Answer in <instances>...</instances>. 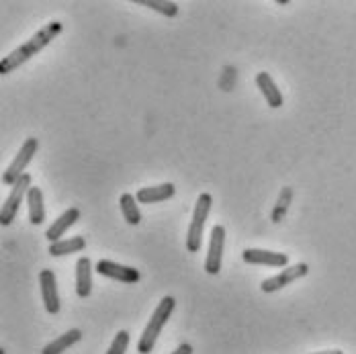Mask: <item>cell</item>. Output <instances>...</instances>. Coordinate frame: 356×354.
I'll use <instances>...</instances> for the list:
<instances>
[{
  "label": "cell",
  "mask_w": 356,
  "mask_h": 354,
  "mask_svg": "<svg viewBox=\"0 0 356 354\" xmlns=\"http://www.w3.org/2000/svg\"><path fill=\"white\" fill-rule=\"evenodd\" d=\"M127 346H129V332L121 330V332L115 334V340L111 342V346H108V351L105 354H125Z\"/></svg>",
  "instance_id": "44dd1931"
},
{
  "label": "cell",
  "mask_w": 356,
  "mask_h": 354,
  "mask_svg": "<svg viewBox=\"0 0 356 354\" xmlns=\"http://www.w3.org/2000/svg\"><path fill=\"white\" fill-rule=\"evenodd\" d=\"M80 340H82V332H80L78 328H74V330H68L66 334L58 336L56 340H51L49 344H45V346H43V351H41V354L66 353L72 344H76V342H80Z\"/></svg>",
  "instance_id": "9a60e30c"
},
{
  "label": "cell",
  "mask_w": 356,
  "mask_h": 354,
  "mask_svg": "<svg viewBox=\"0 0 356 354\" xmlns=\"http://www.w3.org/2000/svg\"><path fill=\"white\" fill-rule=\"evenodd\" d=\"M80 219V209L78 207H70V209H66V211L62 213L49 227H47V232H45V238L54 244V242H60V238L70 230L72 225L76 223Z\"/></svg>",
  "instance_id": "4fadbf2b"
},
{
  "label": "cell",
  "mask_w": 356,
  "mask_h": 354,
  "mask_svg": "<svg viewBox=\"0 0 356 354\" xmlns=\"http://www.w3.org/2000/svg\"><path fill=\"white\" fill-rule=\"evenodd\" d=\"M307 273H309V264H305V262H299V264H295V266H286L285 271H281L279 275H275V277H270V279L262 281L260 289H262L264 293L281 291L283 287L291 284L293 281L307 277Z\"/></svg>",
  "instance_id": "52a82bcc"
},
{
  "label": "cell",
  "mask_w": 356,
  "mask_h": 354,
  "mask_svg": "<svg viewBox=\"0 0 356 354\" xmlns=\"http://www.w3.org/2000/svg\"><path fill=\"white\" fill-rule=\"evenodd\" d=\"M291 199H293V188L291 186H283L281 193H279V199H277V205L273 209V223H281L286 217V211H289V205H291Z\"/></svg>",
  "instance_id": "d6986e66"
},
{
  "label": "cell",
  "mask_w": 356,
  "mask_h": 354,
  "mask_svg": "<svg viewBox=\"0 0 356 354\" xmlns=\"http://www.w3.org/2000/svg\"><path fill=\"white\" fill-rule=\"evenodd\" d=\"M175 307H177V299H175V297H170V295H166V297L158 303V307L154 309L152 318H149L147 325H145V330H143L142 338H140V342H138V353L140 354L154 353V346H156V342H158V336H160L162 328L168 323V319H170V316H172Z\"/></svg>",
  "instance_id": "7a4b0ae2"
},
{
  "label": "cell",
  "mask_w": 356,
  "mask_h": 354,
  "mask_svg": "<svg viewBox=\"0 0 356 354\" xmlns=\"http://www.w3.org/2000/svg\"><path fill=\"white\" fill-rule=\"evenodd\" d=\"M256 86L260 88L264 101L268 103L270 108L283 106V101H285V99H283V92L279 90L277 82L273 80V76H270L268 72H258V74H256Z\"/></svg>",
  "instance_id": "8fae6325"
},
{
  "label": "cell",
  "mask_w": 356,
  "mask_h": 354,
  "mask_svg": "<svg viewBox=\"0 0 356 354\" xmlns=\"http://www.w3.org/2000/svg\"><path fill=\"white\" fill-rule=\"evenodd\" d=\"M244 262L256 264V266H273V268H286L289 256L283 252H273V250L262 248H246L242 252Z\"/></svg>",
  "instance_id": "ba28073f"
},
{
  "label": "cell",
  "mask_w": 356,
  "mask_h": 354,
  "mask_svg": "<svg viewBox=\"0 0 356 354\" xmlns=\"http://www.w3.org/2000/svg\"><path fill=\"white\" fill-rule=\"evenodd\" d=\"M76 293L82 299L92 293V264L88 256H82L76 262Z\"/></svg>",
  "instance_id": "5bb4252c"
},
{
  "label": "cell",
  "mask_w": 356,
  "mask_h": 354,
  "mask_svg": "<svg viewBox=\"0 0 356 354\" xmlns=\"http://www.w3.org/2000/svg\"><path fill=\"white\" fill-rule=\"evenodd\" d=\"M37 150H39V142H37L35 138H29V140H25V143L21 145V150L17 152V156H15V160L10 162V166L4 170V175H2V182L4 184H8V186H13L19 178L25 175V168L29 166V162L33 160V156L37 154Z\"/></svg>",
  "instance_id": "5b68a950"
},
{
  "label": "cell",
  "mask_w": 356,
  "mask_h": 354,
  "mask_svg": "<svg viewBox=\"0 0 356 354\" xmlns=\"http://www.w3.org/2000/svg\"><path fill=\"white\" fill-rule=\"evenodd\" d=\"M211 205H213V197L209 193H201L197 197L195 211H193V221H191L188 232H186V250L191 254H195V252L201 250V244H203V230H205V221H207L209 211H211Z\"/></svg>",
  "instance_id": "3957f363"
},
{
  "label": "cell",
  "mask_w": 356,
  "mask_h": 354,
  "mask_svg": "<svg viewBox=\"0 0 356 354\" xmlns=\"http://www.w3.org/2000/svg\"><path fill=\"white\" fill-rule=\"evenodd\" d=\"M39 287H41V297H43L47 314L51 316L60 314V295H58V281H56L54 271L49 268L39 271Z\"/></svg>",
  "instance_id": "30bf717a"
},
{
  "label": "cell",
  "mask_w": 356,
  "mask_h": 354,
  "mask_svg": "<svg viewBox=\"0 0 356 354\" xmlns=\"http://www.w3.org/2000/svg\"><path fill=\"white\" fill-rule=\"evenodd\" d=\"M97 273L107 279L121 281V283H140V279H142V273L136 271L134 266H125V264H119L113 260H99Z\"/></svg>",
  "instance_id": "9c48e42d"
},
{
  "label": "cell",
  "mask_w": 356,
  "mask_h": 354,
  "mask_svg": "<svg viewBox=\"0 0 356 354\" xmlns=\"http://www.w3.org/2000/svg\"><path fill=\"white\" fill-rule=\"evenodd\" d=\"M29 188H31V175L25 172L23 177L13 184L10 195L2 203V209H0V223L2 225H10L15 221V217L19 213V207L23 205V197L29 195Z\"/></svg>",
  "instance_id": "277c9868"
},
{
  "label": "cell",
  "mask_w": 356,
  "mask_h": 354,
  "mask_svg": "<svg viewBox=\"0 0 356 354\" xmlns=\"http://www.w3.org/2000/svg\"><path fill=\"white\" fill-rule=\"evenodd\" d=\"M119 207H121V213H123V219H125L129 225H140V223H142V211H140V207H138L136 195L123 193L121 199H119Z\"/></svg>",
  "instance_id": "e0dca14e"
},
{
  "label": "cell",
  "mask_w": 356,
  "mask_h": 354,
  "mask_svg": "<svg viewBox=\"0 0 356 354\" xmlns=\"http://www.w3.org/2000/svg\"><path fill=\"white\" fill-rule=\"evenodd\" d=\"M314 354H344L342 351H323V353H314Z\"/></svg>",
  "instance_id": "603a6c76"
},
{
  "label": "cell",
  "mask_w": 356,
  "mask_h": 354,
  "mask_svg": "<svg viewBox=\"0 0 356 354\" xmlns=\"http://www.w3.org/2000/svg\"><path fill=\"white\" fill-rule=\"evenodd\" d=\"M223 248H225V227L223 225H215L211 230V242L207 250V258H205V273L207 275H219L221 264H223Z\"/></svg>",
  "instance_id": "8992f818"
},
{
  "label": "cell",
  "mask_w": 356,
  "mask_h": 354,
  "mask_svg": "<svg viewBox=\"0 0 356 354\" xmlns=\"http://www.w3.org/2000/svg\"><path fill=\"white\" fill-rule=\"evenodd\" d=\"M177 193V186L172 182H164V184H156V186H145V188H140L136 199L138 203H143V205H149V203H162V201H168L172 199Z\"/></svg>",
  "instance_id": "7c38bea8"
},
{
  "label": "cell",
  "mask_w": 356,
  "mask_h": 354,
  "mask_svg": "<svg viewBox=\"0 0 356 354\" xmlns=\"http://www.w3.org/2000/svg\"><path fill=\"white\" fill-rule=\"evenodd\" d=\"M84 248H86V240L82 236H74L68 240H60V242L49 244V254L56 258V256H68V254L82 252Z\"/></svg>",
  "instance_id": "ac0fdd59"
},
{
  "label": "cell",
  "mask_w": 356,
  "mask_h": 354,
  "mask_svg": "<svg viewBox=\"0 0 356 354\" xmlns=\"http://www.w3.org/2000/svg\"><path fill=\"white\" fill-rule=\"evenodd\" d=\"M138 4H143L147 8H154L166 17H177L178 15V4L177 2H170V0H136Z\"/></svg>",
  "instance_id": "ffe728a7"
},
{
  "label": "cell",
  "mask_w": 356,
  "mask_h": 354,
  "mask_svg": "<svg viewBox=\"0 0 356 354\" xmlns=\"http://www.w3.org/2000/svg\"><path fill=\"white\" fill-rule=\"evenodd\" d=\"M170 354H193V346L191 344H180L177 351Z\"/></svg>",
  "instance_id": "7402d4cb"
},
{
  "label": "cell",
  "mask_w": 356,
  "mask_h": 354,
  "mask_svg": "<svg viewBox=\"0 0 356 354\" xmlns=\"http://www.w3.org/2000/svg\"><path fill=\"white\" fill-rule=\"evenodd\" d=\"M27 205H29V221L33 225H41L45 221V205H43V193L39 186H31L27 195Z\"/></svg>",
  "instance_id": "2e32d148"
},
{
  "label": "cell",
  "mask_w": 356,
  "mask_h": 354,
  "mask_svg": "<svg viewBox=\"0 0 356 354\" xmlns=\"http://www.w3.org/2000/svg\"><path fill=\"white\" fill-rule=\"evenodd\" d=\"M62 29H64V25H62L60 21H51V23H47L45 27H41L29 41H25V43L19 45L15 51H10L6 58L0 60V74L6 76V74H10L13 70H17L21 64L29 62L33 56H37L39 51H43L56 37L60 35Z\"/></svg>",
  "instance_id": "6da1fadb"
}]
</instances>
